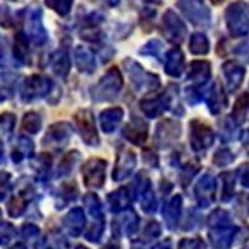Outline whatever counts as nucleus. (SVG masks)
I'll return each instance as SVG.
<instances>
[{
	"label": "nucleus",
	"mask_w": 249,
	"mask_h": 249,
	"mask_svg": "<svg viewBox=\"0 0 249 249\" xmlns=\"http://www.w3.org/2000/svg\"><path fill=\"white\" fill-rule=\"evenodd\" d=\"M75 62L77 69L82 72L91 74L95 70V57L84 46H77L75 50Z\"/></svg>",
	"instance_id": "obj_20"
},
{
	"label": "nucleus",
	"mask_w": 249,
	"mask_h": 249,
	"mask_svg": "<svg viewBox=\"0 0 249 249\" xmlns=\"http://www.w3.org/2000/svg\"><path fill=\"white\" fill-rule=\"evenodd\" d=\"M191 53L196 55H204L210 51V43L203 34H193L190 41Z\"/></svg>",
	"instance_id": "obj_29"
},
{
	"label": "nucleus",
	"mask_w": 249,
	"mask_h": 249,
	"mask_svg": "<svg viewBox=\"0 0 249 249\" xmlns=\"http://www.w3.org/2000/svg\"><path fill=\"white\" fill-rule=\"evenodd\" d=\"M77 156L76 152H70L68 156H66L65 159H64V161L61 162V164H60L59 167V173L60 175H66V173H69L71 171V168H72V163L75 162V157Z\"/></svg>",
	"instance_id": "obj_40"
},
{
	"label": "nucleus",
	"mask_w": 249,
	"mask_h": 249,
	"mask_svg": "<svg viewBox=\"0 0 249 249\" xmlns=\"http://www.w3.org/2000/svg\"><path fill=\"white\" fill-rule=\"evenodd\" d=\"M234 160V156L233 153L231 152L230 150H227V148H223V150H219L213 157V162H214L217 166H226V164L231 163V162Z\"/></svg>",
	"instance_id": "obj_38"
},
{
	"label": "nucleus",
	"mask_w": 249,
	"mask_h": 249,
	"mask_svg": "<svg viewBox=\"0 0 249 249\" xmlns=\"http://www.w3.org/2000/svg\"><path fill=\"white\" fill-rule=\"evenodd\" d=\"M222 179H223V201H230L234 192V176L231 172L223 173Z\"/></svg>",
	"instance_id": "obj_35"
},
{
	"label": "nucleus",
	"mask_w": 249,
	"mask_h": 249,
	"mask_svg": "<svg viewBox=\"0 0 249 249\" xmlns=\"http://www.w3.org/2000/svg\"><path fill=\"white\" fill-rule=\"evenodd\" d=\"M50 79L40 75H33L25 79L23 86H21V97L24 101L34 100L37 97H43L48 95L51 90Z\"/></svg>",
	"instance_id": "obj_5"
},
{
	"label": "nucleus",
	"mask_w": 249,
	"mask_h": 249,
	"mask_svg": "<svg viewBox=\"0 0 249 249\" xmlns=\"http://www.w3.org/2000/svg\"><path fill=\"white\" fill-rule=\"evenodd\" d=\"M51 65L55 74L59 76H66L70 70V59L66 51L57 50L51 57Z\"/></svg>",
	"instance_id": "obj_25"
},
{
	"label": "nucleus",
	"mask_w": 249,
	"mask_h": 249,
	"mask_svg": "<svg viewBox=\"0 0 249 249\" xmlns=\"http://www.w3.org/2000/svg\"><path fill=\"white\" fill-rule=\"evenodd\" d=\"M235 211L242 217L249 215V193H241L238 196L237 203H235Z\"/></svg>",
	"instance_id": "obj_37"
},
{
	"label": "nucleus",
	"mask_w": 249,
	"mask_h": 249,
	"mask_svg": "<svg viewBox=\"0 0 249 249\" xmlns=\"http://www.w3.org/2000/svg\"><path fill=\"white\" fill-rule=\"evenodd\" d=\"M9 178L8 173L0 175V201H3L9 192Z\"/></svg>",
	"instance_id": "obj_44"
},
{
	"label": "nucleus",
	"mask_w": 249,
	"mask_h": 249,
	"mask_svg": "<svg viewBox=\"0 0 249 249\" xmlns=\"http://www.w3.org/2000/svg\"><path fill=\"white\" fill-rule=\"evenodd\" d=\"M13 24L12 13L9 10L8 6L0 5V25L4 28H9Z\"/></svg>",
	"instance_id": "obj_42"
},
{
	"label": "nucleus",
	"mask_w": 249,
	"mask_h": 249,
	"mask_svg": "<svg viewBox=\"0 0 249 249\" xmlns=\"http://www.w3.org/2000/svg\"><path fill=\"white\" fill-rule=\"evenodd\" d=\"M182 211V198L181 196H175L170 202H168L163 208V217L168 223V227L172 228L178 222V218L181 215Z\"/></svg>",
	"instance_id": "obj_23"
},
{
	"label": "nucleus",
	"mask_w": 249,
	"mask_h": 249,
	"mask_svg": "<svg viewBox=\"0 0 249 249\" xmlns=\"http://www.w3.org/2000/svg\"><path fill=\"white\" fill-rule=\"evenodd\" d=\"M76 122L77 130L81 133L82 139L90 146H96L99 143V136H97L96 126H95V120H93L92 113L89 110L77 111L74 116Z\"/></svg>",
	"instance_id": "obj_6"
},
{
	"label": "nucleus",
	"mask_w": 249,
	"mask_h": 249,
	"mask_svg": "<svg viewBox=\"0 0 249 249\" xmlns=\"http://www.w3.org/2000/svg\"><path fill=\"white\" fill-rule=\"evenodd\" d=\"M213 4H215V5H219V4H222L224 1V0H211Z\"/></svg>",
	"instance_id": "obj_46"
},
{
	"label": "nucleus",
	"mask_w": 249,
	"mask_h": 249,
	"mask_svg": "<svg viewBox=\"0 0 249 249\" xmlns=\"http://www.w3.org/2000/svg\"><path fill=\"white\" fill-rule=\"evenodd\" d=\"M224 77H226L227 89L230 92H234L239 86L242 85L244 79V74H246V69L242 65H238L233 61L226 62L222 68Z\"/></svg>",
	"instance_id": "obj_15"
},
{
	"label": "nucleus",
	"mask_w": 249,
	"mask_h": 249,
	"mask_svg": "<svg viewBox=\"0 0 249 249\" xmlns=\"http://www.w3.org/2000/svg\"><path fill=\"white\" fill-rule=\"evenodd\" d=\"M184 70V56L178 48L170 50L166 54V64H164V71L170 76H181Z\"/></svg>",
	"instance_id": "obj_17"
},
{
	"label": "nucleus",
	"mask_w": 249,
	"mask_h": 249,
	"mask_svg": "<svg viewBox=\"0 0 249 249\" xmlns=\"http://www.w3.org/2000/svg\"><path fill=\"white\" fill-rule=\"evenodd\" d=\"M226 24L233 36H243L249 31L248 8L244 3H233L226 9Z\"/></svg>",
	"instance_id": "obj_1"
},
{
	"label": "nucleus",
	"mask_w": 249,
	"mask_h": 249,
	"mask_svg": "<svg viewBox=\"0 0 249 249\" xmlns=\"http://www.w3.org/2000/svg\"><path fill=\"white\" fill-rule=\"evenodd\" d=\"M15 77L12 75H0V100H8L13 96Z\"/></svg>",
	"instance_id": "obj_30"
},
{
	"label": "nucleus",
	"mask_w": 249,
	"mask_h": 249,
	"mask_svg": "<svg viewBox=\"0 0 249 249\" xmlns=\"http://www.w3.org/2000/svg\"><path fill=\"white\" fill-rule=\"evenodd\" d=\"M171 106V96L168 93H161L157 96H148L141 102V110L148 117H157L167 111Z\"/></svg>",
	"instance_id": "obj_13"
},
{
	"label": "nucleus",
	"mask_w": 249,
	"mask_h": 249,
	"mask_svg": "<svg viewBox=\"0 0 249 249\" xmlns=\"http://www.w3.org/2000/svg\"><path fill=\"white\" fill-rule=\"evenodd\" d=\"M3 159H4L3 151H1V148H0V163H1V162H3Z\"/></svg>",
	"instance_id": "obj_47"
},
{
	"label": "nucleus",
	"mask_w": 249,
	"mask_h": 249,
	"mask_svg": "<svg viewBox=\"0 0 249 249\" xmlns=\"http://www.w3.org/2000/svg\"><path fill=\"white\" fill-rule=\"evenodd\" d=\"M72 3H74V0H45L46 5L61 17H65L70 13Z\"/></svg>",
	"instance_id": "obj_32"
},
{
	"label": "nucleus",
	"mask_w": 249,
	"mask_h": 249,
	"mask_svg": "<svg viewBox=\"0 0 249 249\" xmlns=\"http://www.w3.org/2000/svg\"><path fill=\"white\" fill-rule=\"evenodd\" d=\"M84 202H85L89 212H90V214L92 215V217L102 219V206L100 199L97 198V196L92 195V193H89L85 198H84Z\"/></svg>",
	"instance_id": "obj_33"
},
{
	"label": "nucleus",
	"mask_w": 249,
	"mask_h": 249,
	"mask_svg": "<svg viewBox=\"0 0 249 249\" xmlns=\"http://www.w3.org/2000/svg\"><path fill=\"white\" fill-rule=\"evenodd\" d=\"M136 166V155L128 148H121L117 153V161L113 168V179L122 181L132 173Z\"/></svg>",
	"instance_id": "obj_9"
},
{
	"label": "nucleus",
	"mask_w": 249,
	"mask_h": 249,
	"mask_svg": "<svg viewBox=\"0 0 249 249\" xmlns=\"http://www.w3.org/2000/svg\"><path fill=\"white\" fill-rule=\"evenodd\" d=\"M72 128L69 124H53L48 131V135L44 139V142L49 143H60L64 142L71 136Z\"/></svg>",
	"instance_id": "obj_21"
},
{
	"label": "nucleus",
	"mask_w": 249,
	"mask_h": 249,
	"mask_svg": "<svg viewBox=\"0 0 249 249\" xmlns=\"http://www.w3.org/2000/svg\"><path fill=\"white\" fill-rule=\"evenodd\" d=\"M147 124H144L140 119H132V121L128 122L124 128V136L137 146H141L144 143V141L147 139Z\"/></svg>",
	"instance_id": "obj_16"
},
{
	"label": "nucleus",
	"mask_w": 249,
	"mask_h": 249,
	"mask_svg": "<svg viewBox=\"0 0 249 249\" xmlns=\"http://www.w3.org/2000/svg\"><path fill=\"white\" fill-rule=\"evenodd\" d=\"M234 54L241 57L244 62L249 64V39L241 43L237 48H234Z\"/></svg>",
	"instance_id": "obj_41"
},
{
	"label": "nucleus",
	"mask_w": 249,
	"mask_h": 249,
	"mask_svg": "<svg viewBox=\"0 0 249 249\" xmlns=\"http://www.w3.org/2000/svg\"><path fill=\"white\" fill-rule=\"evenodd\" d=\"M14 55L17 59L21 62H28L29 60V46H28V39H26L24 33H18L15 36L14 43Z\"/></svg>",
	"instance_id": "obj_28"
},
{
	"label": "nucleus",
	"mask_w": 249,
	"mask_h": 249,
	"mask_svg": "<svg viewBox=\"0 0 249 249\" xmlns=\"http://www.w3.org/2000/svg\"><path fill=\"white\" fill-rule=\"evenodd\" d=\"M26 28H28V33L31 36L33 41L36 45H41L46 41V31L43 26V21H41V10L39 8L30 9V12L28 13L26 17Z\"/></svg>",
	"instance_id": "obj_12"
},
{
	"label": "nucleus",
	"mask_w": 249,
	"mask_h": 249,
	"mask_svg": "<svg viewBox=\"0 0 249 249\" xmlns=\"http://www.w3.org/2000/svg\"><path fill=\"white\" fill-rule=\"evenodd\" d=\"M162 33L171 43L181 44L186 36L187 28L173 10H167L162 19Z\"/></svg>",
	"instance_id": "obj_4"
},
{
	"label": "nucleus",
	"mask_w": 249,
	"mask_h": 249,
	"mask_svg": "<svg viewBox=\"0 0 249 249\" xmlns=\"http://www.w3.org/2000/svg\"><path fill=\"white\" fill-rule=\"evenodd\" d=\"M227 100L224 96L223 89L218 84H214L212 86L210 91V96H208V106H210V110L212 113H218L221 112L222 108L226 107Z\"/></svg>",
	"instance_id": "obj_24"
},
{
	"label": "nucleus",
	"mask_w": 249,
	"mask_h": 249,
	"mask_svg": "<svg viewBox=\"0 0 249 249\" xmlns=\"http://www.w3.org/2000/svg\"><path fill=\"white\" fill-rule=\"evenodd\" d=\"M124 85L121 72L117 68H112L106 72V75L100 80L95 88L92 89V96L97 101L111 100L116 96Z\"/></svg>",
	"instance_id": "obj_2"
},
{
	"label": "nucleus",
	"mask_w": 249,
	"mask_h": 249,
	"mask_svg": "<svg viewBox=\"0 0 249 249\" xmlns=\"http://www.w3.org/2000/svg\"><path fill=\"white\" fill-rule=\"evenodd\" d=\"M66 228L72 235H77L85 226V214L81 208H75L70 211L64 219Z\"/></svg>",
	"instance_id": "obj_22"
},
{
	"label": "nucleus",
	"mask_w": 249,
	"mask_h": 249,
	"mask_svg": "<svg viewBox=\"0 0 249 249\" xmlns=\"http://www.w3.org/2000/svg\"><path fill=\"white\" fill-rule=\"evenodd\" d=\"M249 107V95L248 93H242L235 101V105L233 107V121L237 124H242L246 120L247 111Z\"/></svg>",
	"instance_id": "obj_27"
},
{
	"label": "nucleus",
	"mask_w": 249,
	"mask_h": 249,
	"mask_svg": "<svg viewBox=\"0 0 249 249\" xmlns=\"http://www.w3.org/2000/svg\"><path fill=\"white\" fill-rule=\"evenodd\" d=\"M196 199L201 207H208L215 198V181L212 176H203L195 187Z\"/></svg>",
	"instance_id": "obj_11"
},
{
	"label": "nucleus",
	"mask_w": 249,
	"mask_h": 249,
	"mask_svg": "<svg viewBox=\"0 0 249 249\" xmlns=\"http://www.w3.org/2000/svg\"><path fill=\"white\" fill-rule=\"evenodd\" d=\"M214 142V132L206 124L199 121L191 122V143L195 151H203Z\"/></svg>",
	"instance_id": "obj_8"
},
{
	"label": "nucleus",
	"mask_w": 249,
	"mask_h": 249,
	"mask_svg": "<svg viewBox=\"0 0 249 249\" xmlns=\"http://www.w3.org/2000/svg\"><path fill=\"white\" fill-rule=\"evenodd\" d=\"M177 5L184 17L196 26H208L211 23V10L203 0H178Z\"/></svg>",
	"instance_id": "obj_3"
},
{
	"label": "nucleus",
	"mask_w": 249,
	"mask_h": 249,
	"mask_svg": "<svg viewBox=\"0 0 249 249\" xmlns=\"http://www.w3.org/2000/svg\"><path fill=\"white\" fill-rule=\"evenodd\" d=\"M210 223L214 226L215 228H222V227L230 226V215L226 211L217 210L213 212L210 217Z\"/></svg>",
	"instance_id": "obj_36"
},
{
	"label": "nucleus",
	"mask_w": 249,
	"mask_h": 249,
	"mask_svg": "<svg viewBox=\"0 0 249 249\" xmlns=\"http://www.w3.org/2000/svg\"><path fill=\"white\" fill-rule=\"evenodd\" d=\"M130 62V64L126 62V71H127L128 75H130L131 80H132L137 86L143 89H155L159 86L160 80L156 75L150 74L147 71H144L137 62Z\"/></svg>",
	"instance_id": "obj_10"
},
{
	"label": "nucleus",
	"mask_w": 249,
	"mask_h": 249,
	"mask_svg": "<svg viewBox=\"0 0 249 249\" xmlns=\"http://www.w3.org/2000/svg\"><path fill=\"white\" fill-rule=\"evenodd\" d=\"M15 124V117L13 116L12 113H3L0 116V126L5 131H10L14 127Z\"/></svg>",
	"instance_id": "obj_43"
},
{
	"label": "nucleus",
	"mask_w": 249,
	"mask_h": 249,
	"mask_svg": "<svg viewBox=\"0 0 249 249\" xmlns=\"http://www.w3.org/2000/svg\"><path fill=\"white\" fill-rule=\"evenodd\" d=\"M106 162L101 159H91L85 163L82 168L84 182L88 187L100 188L105 182Z\"/></svg>",
	"instance_id": "obj_7"
},
{
	"label": "nucleus",
	"mask_w": 249,
	"mask_h": 249,
	"mask_svg": "<svg viewBox=\"0 0 249 249\" xmlns=\"http://www.w3.org/2000/svg\"><path fill=\"white\" fill-rule=\"evenodd\" d=\"M12 1H14V0H12Z\"/></svg>",
	"instance_id": "obj_48"
},
{
	"label": "nucleus",
	"mask_w": 249,
	"mask_h": 249,
	"mask_svg": "<svg viewBox=\"0 0 249 249\" xmlns=\"http://www.w3.org/2000/svg\"><path fill=\"white\" fill-rule=\"evenodd\" d=\"M156 197L150 190L143 195V201H142V210L147 213H152L156 211Z\"/></svg>",
	"instance_id": "obj_39"
},
{
	"label": "nucleus",
	"mask_w": 249,
	"mask_h": 249,
	"mask_svg": "<svg viewBox=\"0 0 249 249\" xmlns=\"http://www.w3.org/2000/svg\"><path fill=\"white\" fill-rule=\"evenodd\" d=\"M26 202H28V199H26L25 196H17V197H14L12 202L9 203V214L12 215V217H18V215L21 214L24 210H25Z\"/></svg>",
	"instance_id": "obj_34"
},
{
	"label": "nucleus",
	"mask_w": 249,
	"mask_h": 249,
	"mask_svg": "<svg viewBox=\"0 0 249 249\" xmlns=\"http://www.w3.org/2000/svg\"><path fill=\"white\" fill-rule=\"evenodd\" d=\"M179 133H181L179 124L172 120H166L159 124V127L156 130V142L161 147H166L178 139Z\"/></svg>",
	"instance_id": "obj_14"
},
{
	"label": "nucleus",
	"mask_w": 249,
	"mask_h": 249,
	"mask_svg": "<svg viewBox=\"0 0 249 249\" xmlns=\"http://www.w3.org/2000/svg\"><path fill=\"white\" fill-rule=\"evenodd\" d=\"M239 177H241V181L243 183V186L249 187V163L243 164L239 168Z\"/></svg>",
	"instance_id": "obj_45"
},
{
	"label": "nucleus",
	"mask_w": 249,
	"mask_h": 249,
	"mask_svg": "<svg viewBox=\"0 0 249 249\" xmlns=\"http://www.w3.org/2000/svg\"><path fill=\"white\" fill-rule=\"evenodd\" d=\"M41 128V117L36 112H28L23 119V131L26 133H36Z\"/></svg>",
	"instance_id": "obj_31"
},
{
	"label": "nucleus",
	"mask_w": 249,
	"mask_h": 249,
	"mask_svg": "<svg viewBox=\"0 0 249 249\" xmlns=\"http://www.w3.org/2000/svg\"><path fill=\"white\" fill-rule=\"evenodd\" d=\"M122 117H124V111L120 107H112L102 111L101 116H100L102 130L107 133L112 132L117 127V124L121 122Z\"/></svg>",
	"instance_id": "obj_19"
},
{
	"label": "nucleus",
	"mask_w": 249,
	"mask_h": 249,
	"mask_svg": "<svg viewBox=\"0 0 249 249\" xmlns=\"http://www.w3.org/2000/svg\"><path fill=\"white\" fill-rule=\"evenodd\" d=\"M131 196L124 188H120L116 192H112L108 196V203H110L111 210L115 212H120V211H124L130 206Z\"/></svg>",
	"instance_id": "obj_26"
},
{
	"label": "nucleus",
	"mask_w": 249,
	"mask_h": 249,
	"mask_svg": "<svg viewBox=\"0 0 249 249\" xmlns=\"http://www.w3.org/2000/svg\"><path fill=\"white\" fill-rule=\"evenodd\" d=\"M211 76V65L208 61H195L191 64L188 79L195 85H203Z\"/></svg>",
	"instance_id": "obj_18"
}]
</instances>
